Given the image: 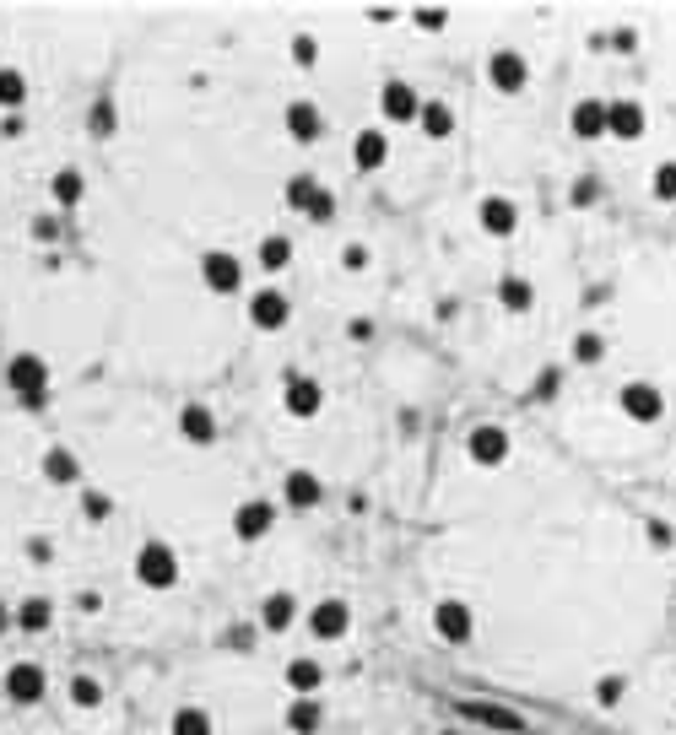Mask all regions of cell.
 <instances>
[{"mask_svg":"<svg viewBox=\"0 0 676 735\" xmlns=\"http://www.w3.org/2000/svg\"><path fill=\"white\" fill-rule=\"evenodd\" d=\"M6 384L17 390L22 406H33V411H38V406L49 400V363H44L38 352H17V357L6 363Z\"/></svg>","mask_w":676,"mask_h":735,"instance_id":"obj_1","label":"cell"},{"mask_svg":"<svg viewBox=\"0 0 676 735\" xmlns=\"http://www.w3.org/2000/svg\"><path fill=\"white\" fill-rule=\"evenodd\" d=\"M136 579L147 584V590H174L179 584V552L168 541H147L136 552Z\"/></svg>","mask_w":676,"mask_h":735,"instance_id":"obj_2","label":"cell"},{"mask_svg":"<svg viewBox=\"0 0 676 735\" xmlns=\"http://www.w3.org/2000/svg\"><path fill=\"white\" fill-rule=\"evenodd\" d=\"M617 411H622L628 422L649 427V422L666 417V390H655L649 379H633V384H622V390H617Z\"/></svg>","mask_w":676,"mask_h":735,"instance_id":"obj_3","label":"cell"},{"mask_svg":"<svg viewBox=\"0 0 676 735\" xmlns=\"http://www.w3.org/2000/svg\"><path fill=\"white\" fill-rule=\"evenodd\" d=\"M466 454L482 465V471H498V465H509V433H503L498 422L471 427V433H466Z\"/></svg>","mask_w":676,"mask_h":735,"instance_id":"obj_4","label":"cell"},{"mask_svg":"<svg viewBox=\"0 0 676 735\" xmlns=\"http://www.w3.org/2000/svg\"><path fill=\"white\" fill-rule=\"evenodd\" d=\"M487 82H493L503 98H514V92H525V82H530V60L520 49H493V55H487Z\"/></svg>","mask_w":676,"mask_h":735,"instance_id":"obj_5","label":"cell"},{"mask_svg":"<svg viewBox=\"0 0 676 735\" xmlns=\"http://www.w3.org/2000/svg\"><path fill=\"white\" fill-rule=\"evenodd\" d=\"M0 692H6L11 703H38L49 692V676H44V665L38 660H17L6 671V681H0Z\"/></svg>","mask_w":676,"mask_h":735,"instance_id":"obj_6","label":"cell"},{"mask_svg":"<svg viewBox=\"0 0 676 735\" xmlns=\"http://www.w3.org/2000/svg\"><path fill=\"white\" fill-rule=\"evenodd\" d=\"M201 282L228 298V292L244 287V265H238V255H228V249H206L201 255Z\"/></svg>","mask_w":676,"mask_h":735,"instance_id":"obj_7","label":"cell"},{"mask_svg":"<svg viewBox=\"0 0 676 735\" xmlns=\"http://www.w3.org/2000/svg\"><path fill=\"white\" fill-rule=\"evenodd\" d=\"M433 633H439L444 644H471L476 617H471L466 600H439V606H433Z\"/></svg>","mask_w":676,"mask_h":735,"instance_id":"obj_8","label":"cell"},{"mask_svg":"<svg viewBox=\"0 0 676 735\" xmlns=\"http://www.w3.org/2000/svg\"><path fill=\"white\" fill-rule=\"evenodd\" d=\"M282 406H287V417H320V406H325L320 379H309V373H287V384H282Z\"/></svg>","mask_w":676,"mask_h":735,"instance_id":"obj_9","label":"cell"},{"mask_svg":"<svg viewBox=\"0 0 676 735\" xmlns=\"http://www.w3.org/2000/svg\"><path fill=\"white\" fill-rule=\"evenodd\" d=\"M309 633L320 638V644L347 638L352 633V606H347V600H320V606L309 611Z\"/></svg>","mask_w":676,"mask_h":735,"instance_id":"obj_10","label":"cell"},{"mask_svg":"<svg viewBox=\"0 0 676 735\" xmlns=\"http://www.w3.org/2000/svg\"><path fill=\"white\" fill-rule=\"evenodd\" d=\"M644 125H649V114H644V103H639V98H612V103H606V136H617V141H639V136H644Z\"/></svg>","mask_w":676,"mask_h":735,"instance_id":"obj_11","label":"cell"},{"mask_svg":"<svg viewBox=\"0 0 676 735\" xmlns=\"http://www.w3.org/2000/svg\"><path fill=\"white\" fill-rule=\"evenodd\" d=\"M287 319H293V303H287V292L260 287L255 298H249V325H255V330H282Z\"/></svg>","mask_w":676,"mask_h":735,"instance_id":"obj_12","label":"cell"},{"mask_svg":"<svg viewBox=\"0 0 676 735\" xmlns=\"http://www.w3.org/2000/svg\"><path fill=\"white\" fill-rule=\"evenodd\" d=\"M271 525H276V503H265V498H249V503H238V509H233V536L238 541L271 536Z\"/></svg>","mask_w":676,"mask_h":735,"instance_id":"obj_13","label":"cell"},{"mask_svg":"<svg viewBox=\"0 0 676 735\" xmlns=\"http://www.w3.org/2000/svg\"><path fill=\"white\" fill-rule=\"evenodd\" d=\"M282 125H287V136L303 141V146L325 136V114H320V103H309V98H293V103H287Z\"/></svg>","mask_w":676,"mask_h":735,"instance_id":"obj_14","label":"cell"},{"mask_svg":"<svg viewBox=\"0 0 676 735\" xmlns=\"http://www.w3.org/2000/svg\"><path fill=\"white\" fill-rule=\"evenodd\" d=\"M379 109H384V119H390V125H417L422 98H417V87H412V82H384Z\"/></svg>","mask_w":676,"mask_h":735,"instance_id":"obj_15","label":"cell"},{"mask_svg":"<svg viewBox=\"0 0 676 735\" xmlns=\"http://www.w3.org/2000/svg\"><path fill=\"white\" fill-rule=\"evenodd\" d=\"M476 222H482V233H493V238H509L514 227H520V206H514L509 195H487L482 206H476Z\"/></svg>","mask_w":676,"mask_h":735,"instance_id":"obj_16","label":"cell"},{"mask_svg":"<svg viewBox=\"0 0 676 735\" xmlns=\"http://www.w3.org/2000/svg\"><path fill=\"white\" fill-rule=\"evenodd\" d=\"M352 163L363 168V173H379L384 163H390V136H384V130H357V141H352Z\"/></svg>","mask_w":676,"mask_h":735,"instance_id":"obj_17","label":"cell"},{"mask_svg":"<svg viewBox=\"0 0 676 735\" xmlns=\"http://www.w3.org/2000/svg\"><path fill=\"white\" fill-rule=\"evenodd\" d=\"M293 622H298V600L287 590H271L260 600V627H265V633H287Z\"/></svg>","mask_w":676,"mask_h":735,"instance_id":"obj_18","label":"cell"},{"mask_svg":"<svg viewBox=\"0 0 676 735\" xmlns=\"http://www.w3.org/2000/svg\"><path fill=\"white\" fill-rule=\"evenodd\" d=\"M568 130H574L579 141H601V136H606V103H601V98L574 103V114H568Z\"/></svg>","mask_w":676,"mask_h":735,"instance_id":"obj_19","label":"cell"},{"mask_svg":"<svg viewBox=\"0 0 676 735\" xmlns=\"http://www.w3.org/2000/svg\"><path fill=\"white\" fill-rule=\"evenodd\" d=\"M179 433H184V444H217V417H211V406H184L179 411Z\"/></svg>","mask_w":676,"mask_h":735,"instance_id":"obj_20","label":"cell"},{"mask_svg":"<svg viewBox=\"0 0 676 735\" xmlns=\"http://www.w3.org/2000/svg\"><path fill=\"white\" fill-rule=\"evenodd\" d=\"M38 471H44V481H55V487H76V481H82V460H76L71 449H44Z\"/></svg>","mask_w":676,"mask_h":735,"instance_id":"obj_21","label":"cell"},{"mask_svg":"<svg viewBox=\"0 0 676 735\" xmlns=\"http://www.w3.org/2000/svg\"><path fill=\"white\" fill-rule=\"evenodd\" d=\"M287 687H293L298 698H314V692L325 687V665H320V660H309V654L287 660Z\"/></svg>","mask_w":676,"mask_h":735,"instance_id":"obj_22","label":"cell"},{"mask_svg":"<svg viewBox=\"0 0 676 735\" xmlns=\"http://www.w3.org/2000/svg\"><path fill=\"white\" fill-rule=\"evenodd\" d=\"M417 125H422V136H428V141H449V130H455V109H449L444 98H428L417 109Z\"/></svg>","mask_w":676,"mask_h":735,"instance_id":"obj_23","label":"cell"},{"mask_svg":"<svg viewBox=\"0 0 676 735\" xmlns=\"http://www.w3.org/2000/svg\"><path fill=\"white\" fill-rule=\"evenodd\" d=\"M320 498H325V487L314 471H287V503L293 509H320Z\"/></svg>","mask_w":676,"mask_h":735,"instance_id":"obj_24","label":"cell"},{"mask_svg":"<svg viewBox=\"0 0 676 735\" xmlns=\"http://www.w3.org/2000/svg\"><path fill=\"white\" fill-rule=\"evenodd\" d=\"M320 725H325L320 698H293V703H287V730H293V735H314Z\"/></svg>","mask_w":676,"mask_h":735,"instance_id":"obj_25","label":"cell"},{"mask_svg":"<svg viewBox=\"0 0 676 735\" xmlns=\"http://www.w3.org/2000/svg\"><path fill=\"white\" fill-rule=\"evenodd\" d=\"M55 622V606H49L44 595H33V600H22L17 611H11V627H22V633H44V627Z\"/></svg>","mask_w":676,"mask_h":735,"instance_id":"obj_26","label":"cell"},{"mask_svg":"<svg viewBox=\"0 0 676 735\" xmlns=\"http://www.w3.org/2000/svg\"><path fill=\"white\" fill-rule=\"evenodd\" d=\"M498 303L509 314H530V309H536V287H530L525 276H503V282H498Z\"/></svg>","mask_w":676,"mask_h":735,"instance_id":"obj_27","label":"cell"},{"mask_svg":"<svg viewBox=\"0 0 676 735\" xmlns=\"http://www.w3.org/2000/svg\"><path fill=\"white\" fill-rule=\"evenodd\" d=\"M255 260L265 265V271H287V265H293V238H287V233H265Z\"/></svg>","mask_w":676,"mask_h":735,"instance_id":"obj_28","label":"cell"},{"mask_svg":"<svg viewBox=\"0 0 676 735\" xmlns=\"http://www.w3.org/2000/svg\"><path fill=\"white\" fill-rule=\"evenodd\" d=\"M168 730H174V735H217V725H211V714H206V708H195V703L174 708V719H168Z\"/></svg>","mask_w":676,"mask_h":735,"instance_id":"obj_29","label":"cell"},{"mask_svg":"<svg viewBox=\"0 0 676 735\" xmlns=\"http://www.w3.org/2000/svg\"><path fill=\"white\" fill-rule=\"evenodd\" d=\"M28 103V76L17 65H0V109H22Z\"/></svg>","mask_w":676,"mask_h":735,"instance_id":"obj_30","label":"cell"},{"mask_svg":"<svg viewBox=\"0 0 676 735\" xmlns=\"http://www.w3.org/2000/svg\"><path fill=\"white\" fill-rule=\"evenodd\" d=\"M49 195H55L60 206H76V200L87 195V179H82V173H76V168H60L55 179H49Z\"/></svg>","mask_w":676,"mask_h":735,"instance_id":"obj_31","label":"cell"},{"mask_svg":"<svg viewBox=\"0 0 676 735\" xmlns=\"http://www.w3.org/2000/svg\"><path fill=\"white\" fill-rule=\"evenodd\" d=\"M466 714L476 719V725H498V730H509V735H520V714H509V708H493V703H471Z\"/></svg>","mask_w":676,"mask_h":735,"instance_id":"obj_32","label":"cell"},{"mask_svg":"<svg viewBox=\"0 0 676 735\" xmlns=\"http://www.w3.org/2000/svg\"><path fill=\"white\" fill-rule=\"evenodd\" d=\"M314 195H320V179H314V173H293V179H287V206L293 211H309Z\"/></svg>","mask_w":676,"mask_h":735,"instance_id":"obj_33","label":"cell"},{"mask_svg":"<svg viewBox=\"0 0 676 735\" xmlns=\"http://www.w3.org/2000/svg\"><path fill=\"white\" fill-rule=\"evenodd\" d=\"M601 357H606V341L601 336H595V330H579V336H574V363H601Z\"/></svg>","mask_w":676,"mask_h":735,"instance_id":"obj_34","label":"cell"},{"mask_svg":"<svg viewBox=\"0 0 676 735\" xmlns=\"http://www.w3.org/2000/svg\"><path fill=\"white\" fill-rule=\"evenodd\" d=\"M71 703H76V708H98V703H103L98 676H71Z\"/></svg>","mask_w":676,"mask_h":735,"instance_id":"obj_35","label":"cell"},{"mask_svg":"<svg viewBox=\"0 0 676 735\" xmlns=\"http://www.w3.org/2000/svg\"><path fill=\"white\" fill-rule=\"evenodd\" d=\"M82 514L92 519V525H103V519L114 514V498H109V492H98V487H87L82 492Z\"/></svg>","mask_w":676,"mask_h":735,"instance_id":"obj_36","label":"cell"},{"mask_svg":"<svg viewBox=\"0 0 676 735\" xmlns=\"http://www.w3.org/2000/svg\"><path fill=\"white\" fill-rule=\"evenodd\" d=\"M87 125H92V136H114V125H119L114 103H109V98H98V103H92V114H87Z\"/></svg>","mask_w":676,"mask_h":735,"instance_id":"obj_37","label":"cell"},{"mask_svg":"<svg viewBox=\"0 0 676 735\" xmlns=\"http://www.w3.org/2000/svg\"><path fill=\"white\" fill-rule=\"evenodd\" d=\"M622 692H628V681H622V676H601V681H595V703H601V708H617Z\"/></svg>","mask_w":676,"mask_h":735,"instance_id":"obj_38","label":"cell"},{"mask_svg":"<svg viewBox=\"0 0 676 735\" xmlns=\"http://www.w3.org/2000/svg\"><path fill=\"white\" fill-rule=\"evenodd\" d=\"M649 190H655V200H676V163H655Z\"/></svg>","mask_w":676,"mask_h":735,"instance_id":"obj_39","label":"cell"},{"mask_svg":"<svg viewBox=\"0 0 676 735\" xmlns=\"http://www.w3.org/2000/svg\"><path fill=\"white\" fill-rule=\"evenodd\" d=\"M303 217H309V222H330V217H336V195L320 184V195L309 200V211H303Z\"/></svg>","mask_w":676,"mask_h":735,"instance_id":"obj_40","label":"cell"},{"mask_svg":"<svg viewBox=\"0 0 676 735\" xmlns=\"http://www.w3.org/2000/svg\"><path fill=\"white\" fill-rule=\"evenodd\" d=\"M314 60H320V44H314V33H298V38H293V65H303V71H309Z\"/></svg>","mask_w":676,"mask_h":735,"instance_id":"obj_41","label":"cell"},{"mask_svg":"<svg viewBox=\"0 0 676 735\" xmlns=\"http://www.w3.org/2000/svg\"><path fill=\"white\" fill-rule=\"evenodd\" d=\"M368 260H374V255H368V244H347V249H341V265H347V271H368Z\"/></svg>","mask_w":676,"mask_h":735,"instance_id":"obj_42","label":"cell"},{"mask_svg":"<svg viewBox=\"0 0 676 735\" xmlns=\"http://www.w3.org/2000/svg\"><path fill=\"white\" fill-rule=\"evenodd\" d=\"M612 49H622V55H633V49H639V33H633V28H617V33H612Z\"/></svg>","mask_w":676,"mask_h":735,"instance_id":"obj_43","label":"cell"},{"mask_svg":"<svg viewBox=\"0 0 676 735\" xmlns=\"http://www.w3.org/2000/svg\"><path fill=\"white\" fill-rule=\"evenodd\" d=\"M412 22H417V28H428V33H439V28H444L449 17H444V11H417Z\"/></svg>","mask_w":676,"mask_h":735,"instance_id":"obj_44","label":"cell"},{"mask_svg":"<svg viewBox=\"0 0 676 735\" xmlns=\"http://www.w3.org/2000/svg\"><path fill=\"white\" fill-rule=\"evenodd\" d=\"M536 395H541V400H552V395H558V368H547V373L536 379Z\"/></svg>","mask_w":676,"mask_h":735,"instance_id":"obj_45","label":"cell"},{"mask_svg":"<svg viewBox=\"0 0 676 735\" xmlns=\"http://www.w3.org/2000/svg\"><path fill=\"white\" fill-rule=\"evenodd\" d=\"M33 238H60V222L55 217H38L33 222Z\"/></svg>","mask_w":676,"mask_h":735,"instance_id":"obj_46","label":"cell"},{"mask_svg":"<svg viewBox=\"0 0 676 735\" xmlns=\"http://www.w3.org/2000/svg\"><path fill=\"white\" fill-rule=\"evenodd\" d=\"M649 541H655V546H671V525H649Z\"/></svg>","mask_w":676,"mask_h":735,"instance_id":"obj_47","label":"cell"},{"mask_svg":"<svg viewBox=\"0 0 676 735\" xmlns=\"http://www.w3.org/2000/svg\"><path fill=\"white\" fill-rule=\"evenodd\" d=\"M28 557H38V563H49V557H55V552H49V541H28Z\"/></svg>","mask_w":676,"mask_h":735,"instance_id":"obj_48","label":"cell"},{"mask_svg":"<svg viewBox=\"0 0 676 735\" xmlns=\"http://www.w3.org/2000/svg\"><path fill=\"white\" fill-rule=\"evenodd\" d=\"M76 606H82V611H98V606H103V595H92V590H82V595H76Z\"/></svg>","mask_w":676,"mask_h":735,"instance_id":"obj_49","label":"cell"},{"mask_svg":"<svg viewBox=\"0 0 676 735\" xmlns=\"http://www.w3.org/2000/svg\"><path fill=\"white\" fill-rule=\"evenodd\" d=\"M6 633H11V611L0 606V638H6Z\"/></svg>","mask_w":676,"mask_h":735,"instance_id":"obj_50","label":"cell"},{"mask_svg":"<svg viewBox=\"0 0 676 735\" xmlns=\"http://www.w3.org/2000/svg\"><path fill=\"white\" fill-rule=\"evenodd\" d=\"M439 735H455V730H439Z\"/></svg>","mask_w":676,"mask_h":735,"instance_id":"obj_51","label":"cell"}]
</instances>
